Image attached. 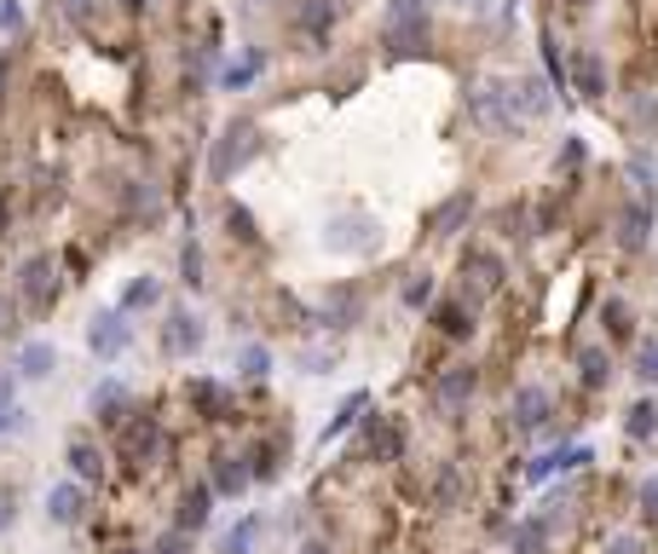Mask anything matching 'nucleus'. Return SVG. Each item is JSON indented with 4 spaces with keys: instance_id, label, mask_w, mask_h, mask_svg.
Listing matches in <instances>:
<instances>
[{
    "instance_id": "obj_1",
    "label": "nucleus",
    "mask_w": 658,
    "mask_h": 554,
    "mask_svg": "<svg viewBox=\"0 0 658 554\" xmlns=\"http://www.w3.org/2000/svg\"><path fill=\"white\" fill-rule=\"evenodd\" d=\"M381 47L393 58H416L434 47V17H427V7H416V0H393L381 17Z\"/></svg>"
},
{
    "instance_id": "obj_2",
    "label": "nucleus",
    "mask_w": 658,
    "mask_h": 554,
    "mask_svg": "<svg viewBox=\"0 0 658 554\" xmlns=\"http://www.w3.org/2000/svg\"><path fill=\"white\" fill-rule=\"evenodd\" d=\"M468 116H474L491 139H520V133H526V116L508 105V87H503V81H480V87L468 93Z\"/></svg>"
},
{
    "instance_id": "obj_3",
    "label": "nucleus",
    "mask_w": 658,
    "mask_h": 554,
    "mask_svg": "<svg viewBox=\"0 0 658 554\" xmlns=\"http://www.w3.org/2000/svg\"><path fill=\"white\" fill-rule=\"evenodd\" d=\"M260 156V133H255V121H232L220 139H214V156H209V174H214V185H225V179H237L249 162Z\"/></svg>"
},
{
    "instance_id": "obj_4",
    "label": "nucleus",
    "mask_w": 658,
    "mask_h": 554,
    "mask_svg": "<svg viewBox=\"0 0 658 554\" xmlns=\"http://www.w3.org/2000/svg\"><path fill=\"white\" fill-rule=\"evenodd\" d=\"M474 393H480V369L474 364H450V369H439V376H434V410H439V416H450V422L474 404Z\"/></svg>"
},
{
    "instance_id": "obj_5",
    "label": "nucleus",
    "mask_w": 658,
    "mask_h": 554,
    "mask_svg": "<svg viewBox=\"0 0 658 554\" xmlns=\"http://www.w3.org/2000/svg\"><path fill=\"white\" fill-rule=\"evenodd\" d=\"M87 346H93V358H121L133 346V323L121 306H105V313H93L87 318Z\"/></svg>"
},
{
    "instance_id": "obj_6",
    "label": "nucleus",
    "mask_w": 658,
    "mask_h": 554,
    "mask_svg": "<svg viewBox=\"0 0 658 554\" xmlns=\"http://www.w3.org/2000/svg\"><path fill=\"white\" fill-rule=\"evenodd\" d=\"M324 243L336 255H369L381 243V232H376V220L369 214H359V209H346V214H336L329 220V232H324Z\"/></svg>"
},
{
    "instance_id": "obj_7",
    "label": "nucleus",
    "mask_w": 658,
    "mask_h": 554,
    "mask_svg": "<svg viewBox=\"0 0 658 554\" xmlns=\"http://www.w3.org/2000/svg\"><path fill=\"white\" fill-rule=\"evenodd\" d=\"M17 300H24L30 313H52V300H58V266H52V255L24 260V272H17Z\"/></svg>"
},
{
    "instance_id": "obj_8",
    "label": "nucleus",
    "mask_w": 658,
    "mask_h": 554,
    "mask_svg": "<svg viewBox=\"0 0 658 554\" xmlns=\"http://www.w3.org/2000/svg\"><path fill=\"white\" fill-rule=\"evenodd\" d=\"M202 341H209V330H202V318L191 313V306H174L168 323H162V353L168 358H197Z\"/></svg>"
},
{
    "instance_id": "obj_9",
    "label": "nucleus",
    "mask_w": 658,
    "mask_h": 554,
    "mask_svg": "<svg viewBox=\"0 0 658 554\" xmlns=\"http://www.w3.org/2000/svg\"><path fill=\"white\" fill-rule=\"evenodd\" d=\"M185 404H191L202 422H237V399L225 393L214 376H191V381H185Z\"/></svg>"
},
{
    "instance_id": "obj_10",
    "label": "nucleus",
    "mask_w": 658,
    "mask_h": 554,
    "mask_svg": "<svg viewBox=\"0 0 658 554\" xmlns=\"http://www.w3.org/2000/svg\"><path fill=\"white\" fill-rule=\"evenodd\" d=\"M359 318H364V290H359V283H336V290L324 295V306H318L324 330H353Z\"/></svg>"
},
{
    "instance_id": "obj_11",
    "label": "nucleus",
    "mask_w": 658,
    "mask_h": 554,
    "mask_svg": "<svg viewBox=\"0 0 658 554\" xmlns=\"http://www.w3.org/2000/svg\"><path fill=\"white\" fill-rule=\"evenodd\" d=\"M503 87H508V105L520 110L526 121H543V116L554 110V98H549L554 81H549V75H514V81H503Z\"/></svg>"
},
{
    "instance_id": "obj_12",
    "label": "nucleus",
    "mask_w": 658,
    "mask_h": 554,
    "mask_svg": "<svg viewBox=\"0 0 658 554\" xmlns=\"http://www.w3.org/2000/svg\"><path fill=\"white\" fill-rule=\"evenodd\" d=\"M508 416L520 434H543V422H549V393L538 381H520L514 387V399H508Z\"/></svg>"
},
{
    "instance_id": "obj_13",
    "label": "nucleus",
    "mask_w": 658,
    "mask_h": 554,
    "mask_svg": "<svg viewBox=\"0 0 658 554\" xmlns=\"http://www.w3.org/2000/svg\"><path fill=\"white\" fill-rule=\"evenodd\" d=\"M156 450H162V427H156V416L145 410V416H133L128 427H121V457H128L133 468H145Z\"/></svg>"
},
{
    "instance_id": "obj_14",
    "label": "nucleus",
    "mask_w": 658,
    "mask_h": 554,
    "mask_svg": "<svg viewBox=\"0 0 658 554\" xmlns=\"http://www.w3.org/2000/svg\"><path fill=\"white\" fill-rule=\"evenodd\" d=\"M364 445H369V457H376V462H399L404 445H410V434H404L393 416H369V422H364Z\"/></svg>"
},
{
    "instance_id": "obj_15",
    "label": "nucleus",
    "mask_w": 658,
    "mask_h": 554,
    "mask_svg": "<svg viewBox=\"0 0 658 554\" xmlns=\"http://www.w3.org/2000/svg\"><path fill=\"white\" fill-rule=\"evenodd\" d=\"M462 278H474V300H480V295H497L508 272L491 249H462Z\"/></svg>"
},
{
    "instance_id": "obj_16",
    "label": "nucleus",
    "mask_w": 658,
    "mask_h": 554,
    "mask_svg": "<svg viewBox=\"0 0 658 554\" xmlns=\"http://www.w3.org/2000/svg\"><path fill=\"white\" fill-rule=\"evenodd\" d=\"M468 220H474V191H450L439 209L427 214V232H434V237H457Z\"/></svg>"
},
{
    "instance_id": "obj_17",
    "label": "nucleus",
    "mask_w": 658,
    "mask_h": 554,
    "mask_svg": "<svg viewBox=\"0 0 658 554\" xmlns=\"http://www.w3.org/2000/svg\"><path fill=\"white\" fill-rule=\"evenodd\" d=\"M214 497H220V491H214L209 480H197V485L179 497V520H174V526H179V531H191V538H197V531L214 520Z\"/></svg>"
},
{
    "instance_id": "obj_18",
    "label": "nucleus",
    "mask_w": 658,
    "mask_h": 554,
    "mask_svg": "<svg viewBox=\"0 0 658 554\" xmlns=\"http://www.w3.org/2000/svg\"><path fill=\"white\" fill-rule=\"evenodd\" d=\"M572 87H578L584 98H607V58L595 47L572 52Z\"/></svg>"
},
{
    "instance_id": "obj_19",
    "label": "nucleus",
    "mask_w": 658,
    "mask_h": 554,
    "mask_svg": "<svg viewBox=\"0 0 658 554\" xmlns=\"http://www.w3.org/2000/svg\"><path fill=\"white\" fill-rule=\"evenodd\" d=\"M295 30L313 40V47H329V30H336V0H301V7H295Z\"/></svg>"
},
{
    "instance_id": "obj_20",
    "label": "nucleus",
    "mask_w": 658,
    "mask_h": 554,
    "mask_svg": "<svg viewBox=\"0 0 658 554\" xmlns=\"http://www.w3.org/2000/svg\"><path fill=\"white\" fill-rule=\"evenodd\" d=\"M549 538H554V520L549 515H526L508 526V549L514 554H549Z\"/></svg>"
},
{
    "instance_id": "obj_21",
    "label": "nucleus",
    "mask_w": 658,
    "mask_h": 554,
    "mask_svg": "<svg viewBox=\"0 0 658 554\" xmlns=\"http://www.w3.org/2000/svg\"><path fill=\"white\" fill-rule=\"evenodd\" d=\"M81 515H87V491H81V480H64L47 491V520L52 526H75Z\"/></svg>"
},
{
    "instance_id": "obj_22",
    "label": "nucleus",
    "mask_w": 658,
    "mask_h": 554,
    "mask_svg": "<svg viewBox=\"0 0 658 554\" xmlns=\"http://www.w3.org/2000/svg\"><path fill=\"white\" fill-rule=\"evenodd\" d=\"M647 237H653V209H647V202H624V214H619V249L624 255H642Z\"/></svg>"
},
{
    "instance_id": "obj_23",
    "label": "nucleus",
    "mask_w": 658,
    "mask_h": 554,
    "mask_svg": "<svg viewBox=\"0 0 658 554\" xmlns=\"http://www.w3.org/2000/svg\"><path fill=\"white\" fill-rule=\"evenodd\" d=\"M87 404H93V416L105 422V427H121V422L133 416V410H128V387H121V381H98Z\"/></svg>"
},
{
    "instance_id": "obj_24",
    "label": "nucleus",
    "mask_w": 658,
    "mask_h": 554,
    "mask_svg": "<svg viewBox=\"0 0 658 554\" xmlns=\"http://www.w3.org/2000/svg\"><path fill=\"white\" fill-rule=\"evenodd\" d=\"M589 462V445H566V450H549V457H538L526 468V480H554V474H578V468Z\"/></svg>"
},
{
    "instance_id": "obj_25",
    "label": "nucleus",
    "mask_w": 658,
    "mask_h": 554,
    "mask_svg": "<svg viewBox=\"0 0 658 554\" xmlns=\"http://www.w3.org/2000/svg\"><path fill=\"white\" fill-rule=\"evenodd\" d=\"M220 497H243V491L255 485V474H249V457H214V480H209Z\"/></svg>"
},
{
    "instance_id": "obj_26",
    "label": "nucleus",
    "mask_w": 658,
    "mask_h": 554,
    "mask_svg": "<svg viewBox=\"0 0 658 554\" xmlns=\"http://www.w3.org/2000/svg\"><path fill=\"white\" fill-rule=\"evenodd\" d=\"M52 369H58V346L52 341H24V346H17V376L47 381Z\"/></svg>"
},
{
    "instance_id": "obj_27",
    "label": "nucleus",
    "mask_w": 658,
    "mask_h": 554,
    "mask_svg": "<svg viewBox=\"0 0 658 554\" xmlns=\"http://www.w3.org/2000/svg\"><path fill=\"white\" fill-rule=\"evenodd\" d=\"M260 70H266V52L249 47L243 58H232V64L220 70V87H225V93H243V87H255V81H260Z\"/></svg>"
},
{
    "instance_id": "obj_28",
    "label": "nucleus",
    "mask_w": 658,
    "mask_h": 554,
    "mask_svg": "<svg viewBox=\"0 0 658 554\" xmlns=\"http://www.w3.org/2000/svg\"><path fill=\"white\" fill-rule=\"evenodd\" d=\"M434 323H439V335L468 341V335H474V306H468V300H439L434 306Z\"/></svg>"
},
{
    "instance_id": "obj_29",
    "label": "nucleus",
    "mask_w": 658,
    "mask_h": 554,
    "mask_svg": "<svg viewBox=\"0 0 658 554\" xmlns=\"http://www.w3.org/2000/svg\"><path fill=\"white\" fill-rule=\"evenodd\" d=\"M70 474L81 485H98L105 480V450H98L93 439H70Z\"/></svg>"
},
{
    "instance_id": "obj_30",
    "label": "nucleus",
    "mask_w": 658,
    "mask_h": 554,
    "mask_svg": "<svg viewBox=\"0 0 658 554\" xmlns=\"http://www.w3.org/2000/svg\"><path fill=\"white\" fill-rule=\"evenodd\" d=\"M578 381L589 387V393H601V387L612 381V353L607 346H584L578 353Z\"/></svg>"
},
{
    "instance_id": "obj_31",
    "label": "nucleus",
    "mask_w": 658,
    "mask_h": 554,
    "mask_svg": "<svg viewBox=\"0 0 658 554\" xmlns=\"http://www.w3.org/2000/svg\"><path fill=\"white\" fill-rule=\"evenodd\" d=\"M121 202H128V214H133V220H145V225L162 220V191H156V185H145V179L128 185V191H121Z\"/></svg>"
},
{
    "instance_id": "obj_32",
    "label": "nucleus",
    "mask_w": 658,
    "mask_h": 554,
    "mask_svg": "<svg viewBox=\"0 0 658 554\" xmlns=\"http://www.w3.org/2000/svg\"><path fill=\"white\" fill-rule=\"evenodd\" d=\"M225 232H232V243H243V249H260V220H255V209H243V202H225Z\"/></svg>"
},
{
    "instance_id": "obj_33",
    "label": "nucleus",
    "mask_w": 658,
    "mask_h": 554,
    "mask_svg": "<svg viewBox=\"0 0 658 554\" xmlns=\"http://www.w3.org/2000/svg\"><path fill=\"white\" fill-rule=\"evenodd\" d=\"M364 410H369V393H346V399H341V410H336V416L324 422V434H318V445H329V439H341L346 427H353V422L364 416Z\"/></svg>"
},
{
    "instance_id": "obj_34",
    "label": "nucleus",
    "mask_w": 658,
    "mask_h": 554,
    "mask_svg": "<svg viewBox=\"0 0 658 554\" xmlns=\"http://www.w3.org/2000/svg\"><path fill=\"white\" fill-rule=\"evenodd\" d=\"M260 531H266V520H260V515H243V520H237V526L220 538V554H255Z\"/></svg>"
},
{
    "instance_id": "obj_35",
    "label": "nucleus",
    "mask_w": 658,
    "mask_h": 554,
    "mask_svg": "<svg viewBox=\"0 0 658 554\" xmlns=\"http://www.w3.org/2000/svg\"><path fill=\"white\" fill-rule=\"evenodd\" d=\"M624 434H630L635 445H647V439L658 434V404H653V399H635V404L624 410Z\"/></svg>"
},
{
    "instance_id": "obj_36",
    "label": "nucleus",
    "mask_w": 658,
    "mask_h": 554,
    "mask_svg": "<svg viewBox=\"0 0 658 554\" xmlns=\"http://www.w3.org/2000/svg\"><path fill=\"white\" fill-rule=\"evenodd\" d=\"M151 306H162V278H133L121 290V313H151Z\"/></svg>"
},
{
    "instance_id": "obj_37",
    "label": "nucleus",
    "mask_w": 658,
    "mask_h": 554,
    "mask_svg": "<svg viewBox=\"0 0 658 554\" xmlns=\"http://www.w3.org/2000/svg\"><path fill=\"white\" fill-rule=\"evenodd\" d=\"M543 75L554 81V93L572 87V64H566V52H561V40H554V30H543Z\"/></svg>"
},
{
    "instance_id": "obj_38",
    "label": "nucleus",
    "mask_w": 658,
    "mask_h": 554,
    "mask_svg": "<svg viewBox=\"0 0 658 554\" xmlns=\"http://www.w3.org/2000/svg\"><path fill=\"white\" fill-rule=\"evenodd\" d=\"M278 468H283V445H278V439H266V445L249 450V474H255V485H272Z\"/></svg>"
},
{
    "instance_id": "obj_39",
    "label": "nucleus",
    "mask_w": 658,
    "mask_h": 554,
    "mask_svg": "<svg viewBox=\"0 0 658 554\" xmlns=\"http://www.w3.org/2000/svg\"><path fill=\"white\" fill-rule=\"evenodd\" d=\"M462 491H468L462 468H457V462H445L439 474H434V508H457V503H462Z\"/></svg>"
},
{
    "instance_id": "obj_40",
    "label": "nucleus",
    "mask_w": 658,
    "mask_h": 554,
    "mask_svg": "<svg viewBox=\"0 0 658 554\" xmlns=\"http://www.w3.org/2000/svg\"><path fill=\"white\" fill-rule=\"evenodd\" d=\"M601 323H607V341H635V313H630L619 295L601 306Z\"/></svg>"
},
{
    "instance_id": "obj_41",
    "label": "nucleus",
    "mask_w": 658,
    "mask_h": 554,
    "mask_svg": "<svg viewBox=\"0 0 658 554\" xmlns=\"http://www.w3.org/2000/svg\"><path fill=\"white\" fill-rule=\"evenodd\" d=\"M434 295H439L434 272H410V278H404V290H399V300L410 306V313H422V306H434Z\"/></svg>"
},
{
    "instance_id": "obj_42",
    "label": "nucleus",
    "mask_w": 658,
    "mask_h": 554,
    "mask_svg": "<svg viewBox=\"0 0 658 554\" xmlns=\"http://www.w3.org/2000/svg\"><path fill=\"white\" fill-rule=\"evenodd\" d=\"M497 232L503 237H538V220H526V202H508V209H497Z\"/></svg>"
},
{
    "instance_id": "obj_43",
    "label": "nucleus",
    "mask_w": 658,
    "mask_h": 554,
    "mask_svg": "<svg viewBox=\"0 0 658 554\" xmlns=\"http://www.w3.org/2000/svg\"><path fill=\"white\" fill-rule=\"evenodd\" d=\"M179 283H185V290H202V283H209V278H202V243L191 237V243H185V249H179Z\"/></svg>"
},
{
    "instance_id": "obj_44",
    "label": "nucleus",
    "mask_w": 658,
    "mask_h": 554,
    "mask_svg": "<svg viewBox=\"0 0 658 554\" xmlns=\"http://www.w3.org/2000/svg\"><path fill=\"white\" fill-rule=\"evenodd\" d=\"M237 369H243L249 381H260L266 369H272V353H266L260 341H243V346H237Z\"/></svg>"
},
{
    "instance_id": "obj_45",
    "label": "nucleus",
    "mask_w": 658,
    "mask_h": 554,
    "mask_svg": "<svg viewBox=\"0 0 658 554\" xmlns=\"http://www.w3.org/2000/svg\"><path fill=\"white\" fill-rule=\"evenodd\" d=\"M341 364V346H301V369L306 376H329Z\"/></svg>"
},
{
    "instance_id": "obj_46",
    "label": "nucleus",
    "mask_w": 658,
    "mask_h": 554,
    "mask_svg": "<svg viewBox=\"0 0 658 554\" xmlns=\"http://www.w3.org/2000/svg\"><path fill=\"white\" fill-rule=\"evenodd\" d=\"M635 376L658 387V341H635Z\"/></svg>"
},
{
    "instance_id": "obj_47",
    "label": "nucleus",
    "mask_w": 658,
    "mask_h": 554,
    "mask_svg": "<svg viewBox=\"0 0 658 554\" xmlns=\"http://www.w3.org/2000/svg\"><path fill=\"white\" fill-rule=\"evenodd\" d=\"M145 554H191V531H179V526H174V531H162V538H156Z\"/></svg>"
},
{
    "instance_id": "obj_48",
    "label": "nucleus",
    "mask_w": 658,
    "mask_h": 554,
    "mask_svg": "<svg viewBox=\"0 0 658 554\" xmlns=\"http://www.w3.org/2000/svg\"><path fill=\"white\" fill-rule=\"evenodd\" d=\"M630 179H635V191H642V197H647V191H653V185H658V168H653V162H647L642 151H635V156H630Z\"/></svg>"
},
{
    "instance_id": "obj_49",
    "label": "nucleus",
    "mask_w": 658,
    "mask_h": 554,
    "mask_svg": "<svg viewBox=\"0 0 658 554\" xmlns=\"http://www.w3.org/2000/svg\"><path fill=\"white\" fill-rule=\"evenodd\" d=\"M24 24H30L24 7H17V0H0V30H7V35H24Z\"/></svg>"
},
{
    "instance_id": "obj_50",
    "label": "nucleus",
    "mask_w": 658,
    "mask_h": 554,
    "mask_svg": "<svg viewBox=\"0 0 658 554\" xmlns=\"http://www.w3.org/2000/svg\"><path fill=\"white\" fill-rule=\"evenodd\" d=\"M12 393H17V376H0V434H7V422H12Z\"/></svg>"
},
{
    "instance_id": "obj_51",
    "label": "nucleus",
    "mask_w": 658,
    "mask_h": 554,
    "mask_svg": "<svg viewBox=\"0 0 658 554\" xmlns=\"http://www.w3.org/2000/svg\"><path fill=\"white\" fill-rule=\"evenodd\" d=\"M561 168H584V139H566L561 145Z\"/></svg>"
},
{
    "instance_id": "obj_52",
    "label": "nucleus",
    "mask_w": 658,
    "mask_h": 554,
    "mask_svg": "<svg viewBox=\"0 0 658 554\" xmlns=\"http://www.w3.org/2000/svg\"><path fill=\"white\" fill-rule=\"evenodd\" d=\"M642 515L658 526V480H647V485H642Z\"/></svg>"
},
{
    "instance_id": "obj_53",
    "label": "nucleus",
    "mask_w": 658,
    "mask_h": 554,
    "mask_svg": "<svg viewBox=\"0 0 658 554\" xmlns=\"http://www.w3.org/2000/svg\"><path fill=\"white\" fill-rule=\"evenodd\" d=\"M607 554H642V543H635V538H619V543H607Z\"/></svg>"
},
{
    "instance_id": "obj_54",
    "label": "nucleus",
    "mask_w": 658,
    "mask_h": 554,
    "mask_svg": "<svg viewBox=\"0 0 658 554\" xmlns=\"http://www.w3.org/2000/svg\"><path fill=\"white\" fill-rule=\"evenodd\" d=\"M12 515H17V508H12V497H7V491H0V531L12 526Z\"/></svg>"
},
{
    "instance_id": "obj_55",
    "label": "nucleus",
    "mask_w": 658,
    "mask_h": 554,
    "mask_svg": "<svg viewBox=\"0 0 658 554\" xmlns=\"http://www.w3.org/2000/svg\"><path fill=\"white\" fill-rule=\"evenodd\" d=\"M0 335H12V300L0 295Z\"/></svg>"
},
{
    "instance_id": "obj_56",
    "label": "nucleus",
    "mask_w": 658,
    "mask_h": 554,
    "mask_svg": "<svg viewBox=\"0 0 658 554\" xmlns=\"http://www.w3.org/2000/svg\"><path fill=\"white\" fill-rule=\"evenodd\" d=\"M145 7H151V0H121V12H133V17L145 12Z\"/></svg>"
},
{
    "instance_id": "obj_57",
    "label": "nucleus",
    "mask_w": 658,
    "mask_h": 554,
    "mask_svg": "<svg viewBox=\"0 0 658 554\" xmlns=\"http://www.w3.org/2000/svg\"><path fill=\"white\" fill-rule=\"evenodd\" d=\"M301 554H329V543H318V538H313V543H306Z\"/></svg>"
},
{
    "instance_id": "obj_58",
    "label": "nucleus",
    "mask_w": 658,
    "mask_h": 554,
    "mask_svg": "<svg viewBox=\"0 0 658 554\" xmlns=\"http://www.w3.org/2000/svg\"><path fill=\"white\" fill-rule=\"evenodd\" d=\"M64 7H70V12H81V7H87V0H64Z\"/></svg>"
},
{
    "instance_id": "obj_59",
    "label": "nucleus",
    "mask_w": 658,
    "mask_h": 554,
    "mask_svg": "<svg viewBox=\"0 0 658 554\" xmlns=\"http://www.w3.org/2000/svg\"><path fill=\"white\" fill-rule=\"evenodd\" d=\"M0 225H7V197H0Z\"/></svg>"
},
{
    "instance_id": "obj_60",
    "label": "nucleus",
    "mask_w": 658,
    "mask_h": 554,
    "mask_svg": "<svg viewBox=\"0 0 658 554\" xmlns=\"http://www.w3.org/2000/svg\"><path fill=\"white\" fill-rule=\"evenodd\" d=\"M116 554H145V549H116Z\"/></svg>"
},
{
    "instance_id": "obj_61",
    "label": "nucleus",
    "mask_w": 658,
    "mask_h": 554,
    "mask_svg": "<svg viewBox=\"0 0 658 554\" xmlns=\"http://www.w3.org/2000/svg\"><path fill=\"white\" fill-rule=\"evenodd\" d=\"M572 7H589V0H572Z\"/></svg>"
},
{
    "instance_id": "obj_62",
    "label": "nucleus",
    "mask_w": 658,
    "mask_h": 554,
    "mask_svg": "<svg viewBox=\"0 0 658 554\" xmlns=\"http://www.w3.org/2000/svg\"><path fill=\"white\" fill-rule=\"evenodd\" d=\"M508 7H520V0H508Z\"/></svg>"
}]
</instances>
